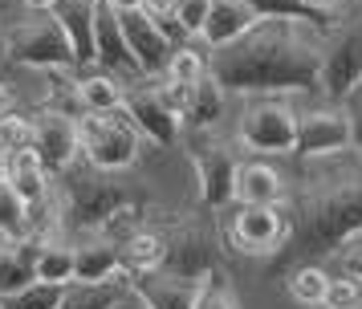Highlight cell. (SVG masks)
Segmentation results:
<instances>
[{
	"label": "cell",
	"mask_w": 362,
	"mask_h": 309,
	"mask_svg": "<svg viewBox=\"0 0 362 309\" xmlns=\"http://www.w3.org/2000/svg\"><path fill=\"white\" fill-rule=\"evenodd\" d=\"M285 204L289 232L269 257V276H281L293 264L338 257V248L362 232V155L338 151L322 159H301Z\"/></svg>",
	"instance_id": "6da1fadb"
},
{
	"label": "cell",
	"mask_w": 362,
	"mask_h": 309,
	"mask_svg": "<svg viewBox=\"0 0 362 309\" xmlns=\"http://www.w3.org/2000/svg\"><path fill=\"white\" fill-rule=\"evenodd\" d=\"M322 37L305 21L261 16L236 41L212 49L208 74L232 94H313L322 90Z\"/></svg>",
	"instance_id": "7a4b0ae2"
},
{
	"label": "cell",
	"mask_w": 362,
	"mask_h": 309,
	"mask_svg": "<svg viewBox=\"0 0 362 309\" xmlns=\"http://www.w3.org/2000/svg\"><path fill=\"white\" fill-rule=\"evenodd\" d=\"M57 183H62V224L74 228L78 236L102 232V224L122 208H151V195L139 183L122 179V171H102L86 155L69 163Z\"/></svg>",
	"instance_id": "3957f363"
},
{
	"label": "cell",
	"mask_w": 362,
	"mask_h": 309,
	"mask_svg": "<svg viewBox=\"0 0 362 309\" xmlns=\"http://www.w3.org/2000/svg\"><path fill=\"white\" fill-rule=\"evenodd\" d=\"M4 62L45 69V74L49 69H78L74 45L49 8H29L25 16H13L4 25Z\"/></svg>",
	"instance_id": "277c9868"
},
{
	"label": "cell",
	"mask_w": 362,
	"mask_h": 309,
	"mask_svg": "<svg viewBox=\"0 0 362 309\" xmlns=\"http://www.w3.org/2000/svg\"><path fill=\"white\" fill-rule=\"evenodd\" d=\"M143 134L122 110H82L78 118V146L102 171H127L143 151Z\"/></svg>",
	"instance_id": "5b68a950"
},
{
	"label": "cell",
	"mask_w": 362,
	"mask_h": 309,
	"mask_svg": "<svg viewBox=\"0 0 362 309\" xmlns=\"http://www.w3.org/2000/svg\"><path fill=\"white\" fill-rule=\"evenodd\" d=\"M163 236V252H159V264L171 276H183V281H204V276L220 269V240L208 220L199 216H187V220H175L167 224Z\"/></svg>",
	"instance_id": "8992f818"
},
{
	"label": "cell",
	"mask_w": 362,
	"mask_h": 309,
	"mask_svg": "<svg viewBox=\"0 0 362 309\" xmlns=\"http://www.w3.org/2000/svg\"><path fill=\"white\" fill-rule=\"evenodd\" d=\"M362 81V13L338 16V25L322 37V94L346 102Z\"/></svg>",
	"instance_id": "52a82bcc"
},
{
	"label": "cell",
	"mask_w": 362,
	"mask_h": 309,
	"mask_svg": "<svg viewBox=\"0 0 362 309\" xmlns=\"http://www.w3.org/2000/svg\"><path fill=\"white\" fill-rule=\"evenodd\" d=\"M297 139V110L281 98H252L240 122H236V143L252 155H289Z\"/></svg>",
	"instance_id": "ba28073f"
},
{
	"label": "cell",
	"mask_w": 362,
	"mask_h": 309,
	"mask_svg": "<svg viewBox=\"0 0 362 309\" xmlns=\"http://www.w3.org/2000/svg\"><path fill=\"white\" fill-rule=\"evenodd\" d=\"M187 155L199 179V199L208 211H224L236 204V151L228 143H216L212 130H192L187 134Z\"/></svg>",
	"instance_id": "9c48e42d"
},
{
	"label": "cell",
	"mask_w": 362,
	"mask_h": 309,
	"mask_svg": "<svg viewBox=\"0 0 362 309\" xmlns=\"http://www.w3.org/2000/svg\"><path fill=\"white\" fill-rule=\"evenodd\" d=\"M289 220L281 204H236L228 220H224V240L245 252V257H273L285 244Z\"/></svg>",
	"instance_id": "30bf717a"
},
{
	"label": "cell",
	"mask_w": 362,
	"mask_h": 309,
	"mask_svg": "<svg viewBox=\"0 0 362 309\" xmlns=\"http://www.w3.org/2000/svg\"><path fill=\"white\" fill-rule=\"evenodd\" d=\"M122 114L139 127V134L151 146H175L183 139L180 110L167 102L163 81H155V78H143V86H131L122 94Z\"/></svg>",
	"instance_id": "8fae6325"
},
{
	"label": "cell",
	"mask_w": 362,
	"mask_h": 309,
	"mask_svg": "<svg viewBox=\"0 0 362 309\" xmlns=\"http://www.w3.org/2000/svg\"><path fill=\"white\" fill-rule=\"evenodd\" d=\"M338 151H350V114H346V102H329V106L297 114V139H293V151H289L297 163L338 155Z\"/></svg>",
	"instance_id": "7c38bea8"
},
{
	"label": "cell",
	"mask_w": 362,
	"mask_h": 309,
	"mask_svg": "<svg viewBox=\"0 0 362 309\" xmlns=\"http://www.w3.org/2000/svg\"><path fill=\"white\" fill-rule=\"evenodd\" d=\"M33 151L37 159L45 163V171L53 179L66 171L69 163L82 155V146H78V118H69L66 110H57V106H45V110H37L33 118Z\"/></svg>",
	"instance_id": "4fadbf2b"
},
{
	"label": "cell",
	"mask_w": 362,
	"mask_h": 309,
	"mask_svg": "<svg viewBox=\"0 0 362 309\" xmlns=\"http://www.w3.org/2000/svg\"><path fill=\"white\" fill-rule=\"evenodd\" d=\"M118 21H122V37L131 45L134 62L143 69V78H163L167 74V57H171V37H167L155 21L147 16V8H118Z\"/></svg>",
	"instance_id": "5bb4252c"
},
{
	"label": "cell",
	"mask_w": 362,
	"mask_h": 309,
	"mask_svg": "<svg viewBox=\"0 0 362 309\" xmlns=\"http://www.w3.org/2000/svg\"><path fill=\"white\" fill-rule=\"evenodd\" d=\"M94 57H98L102 69H110V74H122V78H143V69L134 62L131 45H127V37H122V21H118V8L110 0H98V8H94Z\"/></svg>",
	"instance_id": "9a60e30c"
},
{
	"label": "cell",
	"mask_w": 362,
	"mask_h": 309,
	"mask_svg": "<svg viewBox=\"0 0 362 309\" xmlns=\"http://www.w3.org/2000/svg\"><path fill=\"white\" fill-rule=\"evenodd\" d=\"M131 289L151 309H192L199 281H183V276H171L163 269H139V273H131Z\"/></svg>",
	"instance_id": "2e32d148"
},
{
	"label": "cell",
	"mask_w": 362,
	"mask_h": 309,
	"mask_svg": "<svg viewBox=\"0 0 362 309\" xmlns=\"http://www.w3.org/2000/svg\"><path fill=\"white\" fill-rule=\"evenodd\" d=\"M94 8H98V0H53L49 8L57 16V25L66 29L69 45H74V65L78 69L98 65V57H94Z\"/></svg>",
	"instance_id": "e0dca14e"
},
{
	"label": "cell",
	"mask_w": 362,
	"mask_h": 309,
	"mask_svg": "<svg viewBox=\"0 0 362 309\" xmlns=\"http://www.w3.org/2000/svg\"><path fill=\"white\" fill-rule=\"evenodd\" d=\"M110 276H127L118 244L106 240L102 232L82 236L74 244V281H110Z\"/></svg>",
	"instance_id": "ac0fdd59"
},
{
	"label": "cell",
	"mask_w": 362,
	"mask_h": 309,
	"mask_svg": "<svg viewBox=\"0 0 362 309\" xmlns=\"http://www.w3.org/2000/svg\"><path fill=\"white\" fill-rule=\"evenodd\" d=\"M257 21L261 16L252 13L245 0H212L208 4V16H204V29H199V41H204V49H224L240 33L252 29Z\"/></svg>",
	"instance_id": "d6986e66"
},
{
	"label": "cell",
	"mask_w": 362,
	"mask_h": 309,
	"mask_svg": "<svg viewBox=\"0 0 362 309\" xmlns=\"http://www.w3.org/2000/svg\"><path fill=\"white\" fill-rule=\"evenodd\" d=\"M224 98H228V90L212 74H204L199 81H192L187 94H183V110H180L183 127L187 130H216V122L224 118Z\"/></svg>",
	"instance_id": "ffe728a7"
},
{
	"label": "cell",
	"mask_w": 362,
	"mask_h": 309,
	"mask_svg": "<svg viewBox=\"0 0 362 309\" xmlns=\"http://www.w3.org/2000/svg\"><path fill=\"white\" fill-rule=\"evenodd\" d=\"M285 179L264 159H248L236 167V204H285Z\"/></svg>",
	"instance_id": "44dd1931"
},
{
	"label": "cell",
	"mask_w": 362,
	"mask_h": 309,
	"mask_svg": "<svg viewBox=\"0 0 362 309\" xmlns=\"http://www.w3.org/2000/svg\"><path fill=\"white\" fill-rule=\"evenodd\" d=\"M37 248H41V240H33V236H8L4 252H0V293H13L37 281Z\"/></svg>",
	"instance_id": "7402d4cb"
},
{
	"label": "cell",
	"mask_w": 362,
	"mask_h": 309,
	"mask_svg": "<svg viewBox=\"0 0 362 309\" xmlns=\"http://www.w3.org/2000/svg\"><path fill=\"white\" fill-rule=\"evenodd\" d=\"M8 183L17 187V195L25 199V204H37V199H45V195H49L53 175L45 171V163L37 159L33 146H21V151L8 155Z\"/></svg>",
	"instance_id": "603a6c76"
},
{
	"label": "cell",
	"mask_w": 362,
	"mask_h": 309,
	"mask_svg": "<svg viewBox=\"0 0 362 309\" xmlns=\"http://www.w3.org/2000/svg\"><path fill=\"white\" fill-rule=\"evenodd\" d=\"M127 276H110V281H69L62 289L57 309H110L127 293Z\"/></svg>",
	"instance_id": "cb8c5ba5"
},
{
	"label": "cell",
	"mask_w": 362,
	"mask_h": 309,
	"mask_svg": "<svg viewBox=\"0 0 362 309\" xmlns=\"http://www.w3.org/2000/svg\"><path fill=\"white\" fill-rule=\"evenodd\" d=\"M74 94L82 102V110H122V94L127 90L118 86V78L110 69H90V74L78 78Z\"/></svg>",
	"instance_id": "d4e9b609"
},
{
	"label": "cell",
	"mask_w": 362,
	"mask_h": 309,
	"mask_svg": "<svg viewBox=\"0 0 362 309\" xmlns=\"http://www.w3.org/2000/svg\"><path fill=\"white\" fill-rule=\"evenodd\" d=\"M245 4L257 16H289V21H305V25H313V29H322V33H329L338 25L334 8H317L310 0H245Z\"/></svg>",
	"instance_id": "484cf974"
},
{
	"label": "cell",
	"mask_w": 362,
	"mask_h": 309,
	"mask_svg": "<svg viewBox=\"0 0 362 309\" xmlns=\"http://www.w3.org/2000/svg\"><path fill=\"white\" fill-rule=\"evenodd\" d=\"M285 281V293L293 297L297 305L305 309H322V297H326V285H329V273H322L317 264H293L281 273Z\"/></svg>",
	"instance_id": "4316f807"
},
{
	"label": "cell",
	"mask_w": 362,
	"mask_h": 309,
	"mask_svg": "<svg viewBox=\"0 0 362 309\" xmlns=\"http://www.w3.org/2000/svg\"><path fill=\"white\" fill-rule=\"evenodd\" d=\"M118 252H122V264H127V276L139 273V269H155L159 264V252H163V236L159 228H134L127 240H118Z\"/></svg>",
	"instance_id": "83f0119b"
},
{
	"label": "cell",
	"mask_w": 362,
	"mask_h": 309,
	"mask_svg": "<svg viewBox=\"0 0 362 309\" xmlns=\"http://www.w3.org/2000/svg\"><path fill=\"white\" fill-rule=\"evenodd\" d=\"M37 281H53V285H69L74 281V244L57 240H41L37 248Z\"/></svg>",
	"instance_id": "f1b7e54d"
},
{
	"label": "cell",
	"mask_w": 362,
	"mask_h": 309,
	"mask_svg": "<svg viewBox=\"0 0 362 309\" xmlns=\"http://www.w3.org/2000/svg\"><path fill=\"white\" fill-rule=\"evenodd\" d=\"M66 285H53V281H29L13 293H0V309H57Z\"/></svg>",
	"instance_id": "f546056e"
},
{
	"label": "cell",
	"mask_w": 362,
	"mask_h": 309,
	"mask_svg": "<svg viewBox=\"0 0 362 309\" xmlns=\"http://www.w3.org/2000/svg\"><path fill=\"white\" fill-rule=\"evenodd\" d=\"M208 57H212V49H192V45H175L171 49V57H167V81H175V86H192L208 74Z\"/></svg>",
	"instance_id": "4dcf8cb0"
},
{
	"label": "cell",
	"mask_w": 362,
	"mask_h": 309,
	"mask_svg": "<svg viewBox=\"0 0 362 309\" xmlns=\"http://www.w3.org/2000/svg\"><path fill=\"white\" fill-rule=\"evenodd\" d=\"M0 232L4 236H29V204L17 195L8 179H0Z\"/></svg>",
	"instance_id": "1f68e13d"
},
{
	"label": "cell",
	"mask_w": 362,
	"mask_h": 309,
	"mask_svg": "<svg viewBox=\"0 0 362 309\" xmlns=\"http://www.w3.org/2000/svg\"><path fill=\"white\" fill-rule=\"evenodd\" d=\"M192 309H240V297L228 285V276L220 273V269H212L199 281V293H196V305Z\"/></svg>",
	"instance_id": "d6a6232c"
},
{
	"label": "cell",
	"mask_w": 362,
	"mask_h": 309,
	"mask_svg": "<svg viewBox=\"0 0 362 309\" xmlns=\"http://www.w3.org/2000/svg\"><path fill=\"white\" fill-rule=\"evenodd\" d=\"M322 309H362V285L354 276H329L326 297H322Z\"/></svg>",
	"instance_id": "836d02e7"
},
{
	"label": "cell",
	"mask_w": 362,
	"mask_h": 309,
	"mask_svg": "<svg viewBox=\"0 0 362 309\" xmlns=\"http://www.w3.org/2000/svg\"><path fill=\"white\" fill-rule=\"evenodd\" d=\"M29 143H33V122L21 118V114H0V146L13 155V151H21Z\"/></svg>",
	"instance_id": "e575fe53"
},
{
	"label": "cell",
	"mask_w": 362,
	"mask_h": 309,
	"mask_svg": "<svg viewBox=\"0 0 362 309\" xmlns=\"http://www.w3.org/2000/svg\"><path fill=\"white\" fill-rule=\"evenodd\" d=\"M208 4L212 0H175V21L187 37H199L204 29V16H208Z\"/></svg>",
	"instance_id": "d590c367"
},
{
	"label": "cell",
	"mask_w": 362,
	"mask_h": 309,
	"mask_svg": "<svg viewBox=\"0 0 362 309\" xmlns=\"http://www.w3.org/2000/svg\"><path fill=\"white\" fill-rule=\"evenodd\" d=\"M338 264H342L346 276L362 281V232L354 236V240H346L342 248H338Z\"/></svg>",
	"instance_id": "8d00e7d4"
},
{
	"label": "cell",
	"mask_w": 362,
	"mask_h": 309,
	"mask_svg": "<svg viewBox=\"0 0 362 309\" xmlns=\"http://www.w3.org/2000/svg\"><path fill=\"white\" fill-rule=\"evenodd\" d=\"M346 114H350V151L362 155V90L346 98Z\"/></svg>",
	"instance_id": "74e56055"
},
{
	"label": "cell",
	"mask_w": 362,
	"mask_h": 309,
	"mask_svg": "<svg viewBox=\"0 0 362 309\" xmlns=\"http://www.w3.org/2000/svg\"><path fill=\"white\" fill-rule=\"evenodd\" d=\"M127 281H131V276H127ZM110 309H151V305H147V301H143V297H139V293L131 289V285H127V293H122V297H118V301H115Z\"/></svg>",
	"instance_id": "f35d334b"
},
{
	"label": "cell",
	"mask_w": 362,
	"mask_h": 309,
	"mask_svg": "<svg viewBox=\"0 0 362 309\" xmlns=\"http://www.w3.org/2000/svg\"><path fill=\"white\" fill-rule=\"evenodd\" d=\"M8 106H13V94H8V86L0 81V114H8Z\"/></svg>",
	"instance_id": "ab89813d"
},
{
	"label": "cell",
	"mask_w": 362,
	"mask_h": 309,
	"mask_svg": "<svg viewBox=\"0 0 362 309\" xmlns=\"http://www.w3.org/2000/svg\"><path fill=\"white\" fill-rule=\"evenodd\" d=\"M110 4H115V8H143L147 0H110Z\"/></svg>",
	"instance_id": "60d3db41"
},
{
	"label": "cell",
	"mask_w": 362,
	"mask_h": 309,
	"mask_svg": "<svg viewBox=\"0 0 362 309\" xmlns=\"http://www.w3.org/2000/svg\"><path fill=\"white\" fill-rule=\"evenodd\" d=\"M0 179H8V151L0 146Z\"/></svg>",
	"instance_id": "b9f144b4"
},
{
	"label": "cell",
	"mask_w": 362,
	"mask_h": 309,
	"mask_svg": "<svg viewBox=\"0 0 362 309\" xmlns=\"http://www.w3.org/2000/svg\"><path fill=\"white\" fill-rule=\"evenodd\" d=\"M25 8H53V0H25Z\"/></svg>",
	"instance_id": "7bdbcfd3"
},
{
	"label": "cell",
	"mask_w": 362,
	"mask_h": 309,
	"mask_svg": "<svg viewBox=\"0 0 362 309\" xmlns=\"http://www.w3.org/2000/svg\"><path fill=\"white\" fill-rule=\"evenodd\" d=\"M0 62H4V21H0Z\"/></svg>",
	"instance_id": "ee69618b"
},
{
	"label": "cell",
	"mask_w": 362,
	"mask_h": 309,
	"mask_svg": "<svg viewBox=\"0 0 362 309\" xmlns=\"http://www.w3.org/2000/svg\"><path fill=\"white\" fill-rule=\"evenodd\" d=\"M310 4H317V8H329V4H338V0H310Z\"/></svg>",
	"instance_id": "f6af8a7d"
},
{
	"label": "cell",
	"mask_w": 362,
	"mask_h": 309,
	"mask_svg": "<svg viewBox=\"0 0 362 309\" xmlns=\"http://www.w3.org/2000/svg\"><path fill=\"white\" fill-rule=\"evenodd\" d=\"M4 244H8V236H4V232H0V252H4Z\"/></svg>",
	"instance_id": "bcb514c9"
},
{
	"label": "cell",
	"mask_w": 362,
	"mask_h": 309,
	"mask_svg": "<svg viewBox=\"0 0 362 309\" xmlns=\"http://www.w3.org/2000/svg\"><path fill=\"white\" fill-rule=\"evenodd\" d=\"M358 90H362V81H358Z\"/></svg>",
	"instance_id": "7dc6e473"
}]
</instances>
